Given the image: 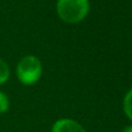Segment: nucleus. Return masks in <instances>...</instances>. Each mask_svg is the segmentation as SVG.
<instances>
[{"label": "nucleus", "instance_id": "3", "mask_svg": "<svg viewBox=\"0 0 132 132\" xmlns=\"http://www.w3.org/2000/svg\"><path fill=\"white\" fill-rule=\"evenodd\" d=\"M50 132H87L81 123L72 118H59L52 125Z\"/></svg>", "mask_w": 132, "mask_h": 132}, {"label": "nucleus", "instance_id": "5", "mask_svg": "<svg viewBox=\"0 0 132 132\" xmlns=\"http://www.w3.org/2000/svg\"><path fill=\"white\" fill-rule=\"evenodd\" d=\"M11 77V69L6 61L0 59V87L8 82Z\"/></svg>", "mask_w": 132, "mask_h": 132}, {"label": "nucleus", "instance_id": "6", "mask_svg": "<svg viewBox=\"0 0 132 132\" xmlns=\"http://www.w3.org/2000/svg\"><path fill=\"white\" fill-rule=\"evenodd\" d=\"M11 108V102L8 96L6 95L4 91L0 90V115H4L10 110Z\"/></svg>", "mask_w": 132, "mask_h": 132}, {"label": "nucleus", "instance_id": "2", "mask_svg": "<svg viewBox=\"0 0 132 132\" xmlns=\"http://www.w3.org/2000/svg\"><path fill=\"white\" fill-rule=\"evenodd\" d=\"M42 72L43 68L41 60L32 54L22 56L15 67V75L18 81L26 87L36 84L41 80Z\"/></svg>", "mask_w": 132, "mask_h": 132}, {"label": "nucleus", "instance_id": "4", "mask_svg": "<svg viewBox=\"0 0 132 132\" xmlns=\"http://www.w3.org/2000/svg\"><path fill=\"white\" fill-rule=\"evenodd\" d=\"M123 111L124 115L132 122V88L127 90L123 98Z\"/></svg>", "mask_w": 132, "mask_h": 132}, {"label": "nucleus", "instance_id": "7", "mask_svg": "<svg viewBox=\"0 0 132 132\" xmlns=\"http://www.w3.org/2000/svg\"><path fill=\"white\" fill-rule=\"evenodd\" d=\"M122 132H132V124H130V125H126V126L123 129V131Z\"/></svg>", "mask_w": 132, "mask_h": 132}, {"label": "nucleus", "instance_id": "1", "mask_svg": "<svg viewBox=\"0 0 132 132\" xmlns=\"http://www.w3.org/2000/svg\"><path fill=\"white\" fill-rule=\"evenodd\" d=\"M56 14L69 25L80 23L90 12V0H56Z\"/></svg>", "mask_w": 132, "mask_h": 132}]
</instances>
